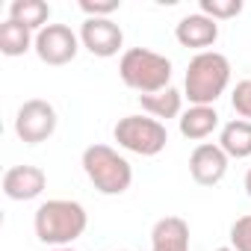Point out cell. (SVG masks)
<instances>
[{
	"label": "cell",
	"mask_w": 251,
	"mask_h": 251,
	"mask_svg": "<svg viewBox=\"0 0 251 251\" xmlns=\"http://www.w3.org/2000/svg\"><path fill=\"white\" fill-rule=\"evenodd\" d=\"M86 225H89L86 207L77 204V201H68V198L45 201L36 210V219H33L36 236L45 245H53V248H65L74 239H80L86 233Z\"/></svg>",
	"instance_id": "cell-1"
},
{
	"label": "cell",
	"mask_w": 251,
	"mask_h": 251,
	"mask_svg": "<svg viewBox=\"0 0 251 251\" xmlns=\"http://www.w3.org/2000/svg\"><path fill=\"white\" fill-rule=\"evenodd\" d=\"M230 83V62L219 50H204L189 59L186 80H183V95L189 98L192 106H213Z\"/></svg>",
	"instance_id": "cell-2"
},
{
	"label": "cell",
	"mask_w": 251,
	"mask_h": 251,
	"mask_svg": "<svg viewBox=\"0 0 251 251\" xmlns=\"http://www.w3.org/2000/svg\"><path fill=\"white\" fill-rule=\"evenodd\" d=\"M118 74L127 89H133L139 95H154V92L169 89L172 59H166L163 53L148 50V48H130V50H124V56L118 62Z\"/></svg>",
	"instance_id": "cell-3"
},
{
	"label": "cell",
	"mask_w": 251,
	"mask_h": 251,
	"mask_svg": "<svg viewBox=\"0 0 251 251\" xmlns=\"http://www.w3.org/2000/svg\"><path fill=\"white\" fill-rule=\"evenodd\" d=\"M83 172L100 195H121L133 183L130 163L109 145H89L83 151Z\"/></svg>",
	"instance_id": "cell-4"
},
{
	"label": "cell",
	"mask_w": 251,
	"mask_h": 251,
	"mask_svg": "<svg viewBox=\"0 0 251 251\" xmlns=\"http://www.w3.org/2000/svg\"><path fill=\"white\" fill-rule=\"evenodd\" d=\"M112 136L124 151L139 154V157H157L169 145L166 124L157 121V118H148V115H124V118H118Z\"/></svg>",
	"instance_id": "cell-5"
},
{
	"label": "cell",
	"mask_w": 251,
	"mask_h": 251,
	"mask_svg": "<svg viewBox=\"0 0 251 251\" xmlns=\"http://www.w3.org/2000/svg\"><path fill=\"white\" fill-rule=\"evenodd\" d=\"M53 133H56V109L42 98L24 100L15 115V136L27 145H39L48 142Z\"/></svg>",
	"instance_id": "cell-6"
},
{
	"label": "cell",
	"mask_w": 251,
	"mask_h": 251,
	"mask_svg": "<svg viewBox=\"0 0 251 251\" xmlns=\"http://www.w3.org/2000/svg\"><path fill=\"white\" fill-rule=\"evenodd\" d=\"M36 56L45 65H68L80 50V36L68 24H48L36 33Z\"/></svg>",
	"instance_id": "cell-7"
},
{
	"label": "cell",
	"mask_w": 251,
	"mask_h": 251,
	"mask_svg": "<svg viewBox=\"0 0 251 251\" xmlns=\"http://www.w3.org/2000/svg\"><path fill=\"white\" fill-rule=\"evenodd\" d=\"M80 42L92 56L109 59L121 50L124 45V33L112 18H86L80 27Z\"/></svg>",
	"instance_id": "cell-8"
},
{
	"label": "cell",
	"mask_w": 251,
	"mask_h": 251,
	"mask_svg": "<svg viewBox=\"0 0 251 251\" xmlns=\"http://www.w3.org/2000/svg\"><path fill=\"white\" fill-rule=\"evenodd\" d=\"M227 160H230V157H227L219 145L201 142V145L192 151V157H189V175H192V180H195L198 186H216V183H222L225 175H227Z\"/></svg>",
	"instance_id": "cell-9"
},
{
	"label": "cell",
	"mask_w": 251,
	"mask_h": 251,
	"mask_svg": "<svg viewBox=\"0 0 251 251\" xmlns=\"http://www.w3.org/2000/svg\"><path fill=\"white\" fill-rule=\"evenodd\" d=\"M48 186V175L39 166H12L3 175V195L9 201H33L45 192Z\"/></svg>",
	"instance_id": "cell-10"
},
{
	"label": "cell",
	"mask_w": 251,
	"mask_h": 251,
	"mask_svg": "<svg viewBox=\"0 0 251 251\" xmlns=\"http://www.w3.org/2000/svg\"><path fill=\"white\" fill-rule=\"evenodd\" d=\"M175 39H177L183 48H192V50H201V53H204V50L213 48L216 39H219V21L201 15V12L186 15V18L177 21V27H175Z\"/></svg>",
	"instance_id": "cell-11"
},
{
	"label": "cell",
	"mask_w": 251,
	"mask_h": 251,
	"mask_svg": "<svg viewBox=\"0 0 251 251\" xmlns=\"http://www.w3.org/2000/svg\"><path fill=\"white\" fill-rule=\"evenodd\" d=\"M151 251H189V225L180 216H166L151 230Z\"/></svg>",
	"instance_id": "cell-12"
},
{
	"label": "cell",
	"mask_w": 251,
	"mask_h": 251,
	"mask_svg": "<svg viewBox=\"0 0 251 251\" xmlns=\"http://www.w3.org/2000/svg\"><path fill=\"white\" fill-rule=\"evenodd\" d=\"M219 148L230 157V160H245L251 157V121L245 118H233L222 127L219 136Z\"/></svg>",
	"instance_id": "cell-13"
},
{
	"label": "cell",
	"mask_w": 251,
	"mask_h": 251,
	"mask_svg": "<svg viewBox=\"0 0 251 251\" xmlns=\"http://www.w3.org/2000/svg\"><path fill=\"white\" fill-rule=\"evenodd\" d=\"M177 121H180V136L201 142L219 127V112L213 106H189Z\"/></svg>",
	"instance_id": "cell-14"
},
{
	"label": "cell",
	"mask_w": 251,
	"mask_h": 251,
	"mask_svg": "<svg viewBox=\"0 0 251 251\" xmlns=\"http://www.w3.org/2000/svg\"><path fill=\"white\" fill-rule=\"evenodd\" d=\"M139 103L142 109L151 115V118H177L183 115V95L177 89H163V92H154V95H139Z\"/></svg>",
	"instance_id": "cell-15"
},
{
	"label": "cell",
	"mask_w": 251,
	"mask_h": 251,
	"mask_svg": "<svg viewBox=\"0 0 251 251\" xmlns=\"http://www.w3.org/2000/svg\"><path fill=\"white\" fill-rule=\"evenodd\" d=\"M30 48H36V36L30 27L18 24V21H3L0 24V50L6 56H24Z\"/></svg>",
	"instance_id": "cell-16"
},
{
	"label": "cell",
	"mask_w": 251,
	"mask_h": 251,
	"mask_svg": "<svg viewBox=\"0 0 251 251\" xmlns=\"http://www.w3.org/2000/svg\"><path fill=\"white\" fill-rule=\"evenodd\" d=\"M50 18V6L45 0H12L9 3V21H18L30 30H45Z\"/></svg>",
	"instance_id": "cell-17"
},
{
	"label": "cell",
	"mask_w": 251,
	"mask_h": 251,
	"mask_svg": "<svg viewBox=\"0 0 251 251\" xmlns=\"http://www.w3.org/2000/svg\"><path fill=\"white\" fill-rule=\"evenodd\" d=\"M198 9L213 21H230L242 12V0H198Z\"/></svg>",
	"instance_id": "cell-18"
},
{
	"label": "cell",
	"mask_w": 251,
	"mask_h": 251,
	"mask_svg": "<svg viewBox=\"0 0 251 251\" xmlns=\"http://www.w3.org/2000/svg\"><path fill=\"white\" fill-rule=\"evenodd\" d=\"M230 248L233 251H251V213L239 216L230 225Z\"/></svg>",
	"instance_id": "cell-19"
},
{
	"label": "cell",
	"mask_w": 251,
	"mask_h": 251,
	"mask_svg": "<svg viewBox=\"0 0 251 251\" xmlns=\"http://www.w3.org/2000/svg\"><path fill=\"white\" fill-rule=\"evenodd\" d=\"M121 9V0H80V12L86 18H109Z\"/></svg>",
	"instance_id": "cell-20"
},
{
	"label": "cell",
	"mask_w": 251,
	"mask_h": 251,
	"mask_svg": "<svg viewBox=\"0 0 251 251\" xmlns=\"http://www.w3.org/2000/svg\"><path fill=\"white\" fill-rule=\"evenodd\" d=\"M230 103H233V109H236L239 118L251 121V77L242 80V83H236V89L230 95Z\"/></svg>",
	"instance_id": "cell-21"
},
{
	"label": "cell",
	"mask_w": 251,
	"mask_h": 251,
	"mask_svg": "<svg viewBox=\"0 0 251 251\" xmlns=\"http://www.w3.org/2000/svg\"><path fill=\"white\" fill-rule=\"evenodd\" d=\"M245 192H248V198H251V169L245 172Z\"/></svg>",
	"instance_id": "cell-22"
},
{
	"label": "cell",
	"mask_w": 251,
	"mask_h": 251,
	"mask_svg": "<svg viewBox=\"0 0 251 251\" xmlns=\"http://www.w3.org/2000/svg\"><path fill=\"white\" fill-rule=\"evenodd\" d=\"M53 251H74V248H53Z\"/></svg>",
	"instance_id": "cell-23"
},
{
	"label": "cell",
	"mask_w": 251,
	"mask_h": 251,
	"mask_svg": "<svg viewBox=\"0 0 251 251\" xmlns=\"http://www.w3.org/2000/svg\"><path fill=\"white\" fill-rule=\"evenodd\" d=\"M216 251H233V248H216Z\"/></svg>",
	"instance_id": "cell-24"
}]
</instances>
